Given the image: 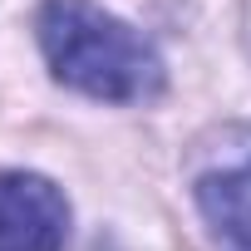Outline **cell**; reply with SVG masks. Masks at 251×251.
<instances>
[{"label": "cell", "mask_w": 251, "mask_h": 251, "mask_svg": "<svg viewBox=\"0 0 251 251\" xmlns=\"http://www.w3.org/2000/svg\"><path fill=\"white\" fill-rule=\"evenodd\" d=\"M40 45L54 79L89 99L138 103L163 89L158 50L94 0H50L40 10Z\"/></svg>", "instance_id": "6da1fadb"}, {"label": "cell", "mask_w": 251, "mask_h": 251, "mask_svg": "<svg viewBox=\"0 0 251 251\" xmlns=\"http://www.w3.org/2000/svg\"><path fill=\"white\" fill-rule=\"evenodd\" d=\"M192 197L226 251H251V123L222 128L202 148Z\"/></svg>", "instance_id": "7a4b0ae2"}, {"label": "cell", "mask_w": 251, "mask_h": 251, "mask_svg": "<svg viewBox=\"0 0 251 251\" xmlns=\"http://www.w3.org/2000/svg\"><path fill=\"white\" fill-rule=\"evenodd\" d=\"M69 202L40 173H0V251H64Z\"/></svg>", "instance_id": "3957f363"}]
</instances>
